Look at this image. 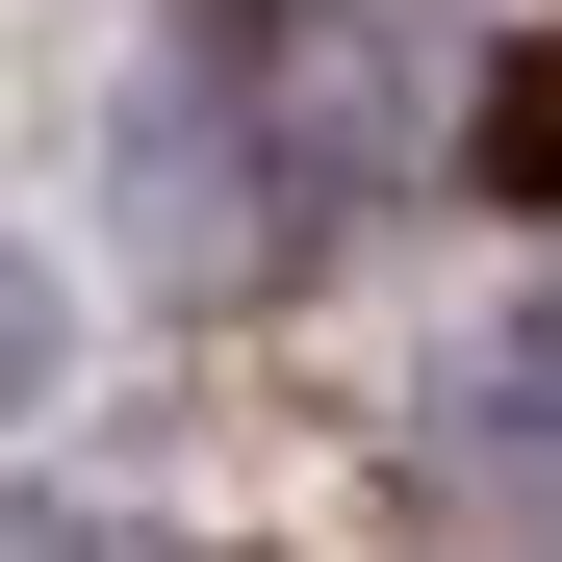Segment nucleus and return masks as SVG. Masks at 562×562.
Masks as SVG:
<instances>
[{"instance_id": "obj_1", "label": "nucleus", "mask_w": 562, "mask_h": 562, "mask_svg": "<svg viewBox=\"0 0 562 562\" xmlns=\"http://www.w3.org/2000/svg\"><path fill=\"white\" fill-rule=\"evenodd\" d=\"M384 154H409V77H384L358 0H205V26L128 77V256L179 307H256Z\"/></svg>"}, {"instance_id": "obj_2", "label": "nucleus", "mask_w": 562, "mask_h": 562, "mask_svg": "<svg viewBox=\"0 0 562 562\" xmlns=\"http://www.w3.org/2000/svg\"><path fill=\"white\" fill-rule=\"evenodd\" d=\"M409 486H435V512H537V537H562V307L460 333V384H435V435H409Z\"/></svg>"}, {"instance_id": "obj_3", "label": "nucleus", "mask_w": 562, "mask_h": 562, "mask_svg": "<svg viewBox=\"0 0 562 562\" xmlns=\"http://www.w3.org/2000/svg\"><path fill=\"white\" fill-rule=\"evenodd\" d=\"M486 154H512V179H537V205H562V52L512 77V128H486Z\"/></svg>"}, {"instance_id": "obj_4", "label": "nucleus", "mask_w": 562, "mask_h": 562, "mask_svg": "<svg viewBox=\"0 0 562 562\" xmlns=\"http://www.w3.org/2000/svg\"><path fill=\"white\" fill-rule=\"evenodd\" d=\"M26 384H52V281L0 256V409H26Z\"/></svg>"}]
</instances>
